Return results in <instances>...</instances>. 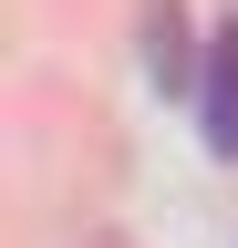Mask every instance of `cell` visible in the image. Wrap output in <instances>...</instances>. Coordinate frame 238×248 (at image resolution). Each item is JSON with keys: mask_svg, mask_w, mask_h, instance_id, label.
<instances>
[{"mask_svg": "<svg viewBox=\"0 0 238 248\" xmlns=\"http://www.w3.org/2000/svg\"><path fill=\"white\" fill-rule=\"evenodd\" d=\"M145 73H156V83H187V21H176V0L145 21Z\"/></svg>", "mask_w": 238, "mask_h": 248, "instance_id": "cell-2", "label": "cell"}, {"mask_svg": "<svg viewBox=\"0 0 238 248\" xmlns=\"http://www.w3.org/2000/svg\"><path fill=\"white\" fill-rule=\"evenodd\" d=\"M197 114H207V155H238V21L207 42V93H197Z\"/></svg>", "mask_w": 238, "mask_h": 248, "instance_id": "cell-1", "label": "cell"}]
</instances>
